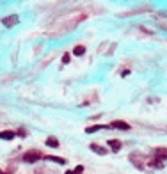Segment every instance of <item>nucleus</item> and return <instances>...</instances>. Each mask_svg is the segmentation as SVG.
I'll use <instances>...</instances> for the list:
<instances>
[{"label":"nucleus","instance_id":"1","mask_svg":"<svg viewBox=\"0 0 167 174\" xmlns=\"http://www.w3.org/2000/svg\"><path fill=\"white\" fill-rule=\"evenodd\" d=\"M39 158H41V153H37V151H30V153L23 155V160L29 162V163H34V162H37Z\"/></svg>","mask_w":167,"mask_h":174},{"label":"nucleus","instance_id":"2","mask_svg":"<svg viewBox=\"0 0 167 174\" xmlns=\"http://www.w3.org/2000/svg\"><path fill=\"white\" fill-rule=\"evenodd\" d=\"M2 23H4L6 27H9V29H11V27H14V25L18 23V16H16V14H11V16H6V18L2 20Z\"/></svg>","mask_w":167,"mask_h":174},{"label":"nucleus","instance_id":"3","mask_svg":"<svg viewBox=\"0 0 167 174\" xmlns=\"http://www.w3.org/2000/svg\"><path fill=\"white\" fill-rule=\"evenodd\" d=\"M109 126L110 128H116V130H130V124L125 123V121H112Z\"/></svg>","mask_w":167,"mask_h":174},{"label":"nucleus","instance_id":"4","mask_svg":"<svg viewBox=\"0 0 167 174\" xmlns=\"http://www.w3.org/2000/svg\"><path fill=\"white\" fill-rule=\"evenodd\" d=\"M14 137H16V133L13 130H4V132H0V139H4V140H13Z\"/></svg>","mask_w":167,"mask_h":174},{"label":"nucleus","instance_id":"5","mask_svg":"<svg viewBox=\"0 0 167 174\" xmlns=\"http://www.w3.org/2000/svg\"><path fill=\"white\" fill-rule=\"evenodd\" d=\"M155 158H156V160L167 158V149H165V147H156V149H155Z\"/></svg>","mask_w":167,"mask_h":174},{"label":"nucleus","instance_id":"6","mask_svg":"<svg viewBox=\"0 0 167 174\" xmlns=\"http://www.w3.org/2000/svg\"><path fill=\"white\" fill-rule=\"evenodd\" d=\"M91 151H94V153H98V155H107L105 147H101V146H98V144H91Z\"/></svg>","mask_w":167,"mask_h":174},{"label":"nucleus","instance_id":"7","mask_svg":"<svg viewBox=\"0 0 167 174\" xmlns=\"http://www.w3.org/2000/svg\"><path fill=\"white\" fill-rule=\"evenodd\" d=\"M109 147L112 149V151H119V149H121V142H119V140H109Z\"/></svg>","mask_w":167,"mask_h":174},{"label":"nucleus","instance_id":"8","mask_svg":"<svg viewBox=\"0 0 167 174\" xmlns=\"http://www.w3.org/2000/svg\"><path fill=\"white\" fill-rule=\"evenodd\" d=\"M130 160L135 163V167H137V169H142V156L139 158L137 155H132V156H130Z\"/></svg>","mask_w":167,"mask_h":174},{"label":"nucleus","instance_id":"9","mask_svg":"<svg viewBox=\"0 0 167 174\" xmlns=\"http://www.w3.org/2000/svg\"><path fill=\"white\" fill-rule=\"evenodd\" d=\"M101 128H110V126H101V124H94V126H89L85 132L87 133H94V132H98V130H101Z\"/></svg>","mask_w":167,"mask_h":174},{"label":"nucleus","instance_id":"10","mask_svg":"<svg viewBox=\"0 0 167 174\" xmlns=\"http://www.w3.org/2000/svg\"><path fill=\"white\" fill-rule=\"evenodd\" d=\"M46 146H48V147H57L59 146V140L55 137H50V139H46Z\"/></svg>","mask_w":167,"mask_h":174},{"label":"nucleus","instance_id":"11","mask_svg":"<svg viewBox=\"0 0 167 174\" xmlns=\"http://www.w3.org/2000/svg\"><path fill=\"white\" fill-rule=\"evenodd\" d=\"M73 53H75V55H78V57H80V55H84V53H85V46H82V45L75 46V48H73Z\"/></svg>","mask_w":167,"mask_h":174},{"label":"nucleus","instance_id":"12","mask_svg":"<svg viewBox=\"0 0 167 174\" xmlns=\"http://www.w3.org/2000/svg\"><path fill=\"white\" fill-rule=\"evenodd\" d=\"M46 160H52V162H55V163H66V160L64 158H59V156H46Z\"/></svg>","mask_w":167,"mask_h":174},{"label":"nucleus","instance_id":"13","mask_svg":"<svg viewBox=\"0 0 167 174\" xmlns=\"http://www.w3.org/2000/svg\"><path fill=\"white\" fill-rule=\"evenodd\" d=\"M149 165H151L153 169H162V167H163V163H162V160H156V158H155V160H153V162H151Z\"/></svg>","mask_w":167,"mask_h":174},{"label":"nucleus","instance_id":"14","mask_svg":"<svg viewBox=\"0 0 167 174\" xmlns=\"http://www.w3.org/2000/svg\"><path fill=\"white\" fill-rule=\"evenodd\" d=\"M69 62V53H64L62 55V64H68Z\"/></svg>","mask_w":167,"mask_h":174},{"label":"nucleus","instance_id":"15","mask_svg":"<svg viewBox=\"0 0 167 174\" xmlns=\"http://www.w3.org/2000/svg\"><path fill=\"white\" fill-rule=\"evenodd\" d=\"M82 170H84V165H77V167H75V172H77V174H82Z\"/></svg>","mask_w":167,"mask_h":174},{"label":"nucleus","instance_id":"16","mask_svg":"<svg viewBox=\"0 0 167 174\" xmlns=\"http://www.w3.org/2000/svg\"><path fill=\"white\" fill-rule=\"evenodd\" d=\"M66 174H77L75 170H66Z\"/></svg>","mask_w":167,"mask_h":174}]
</instances>
